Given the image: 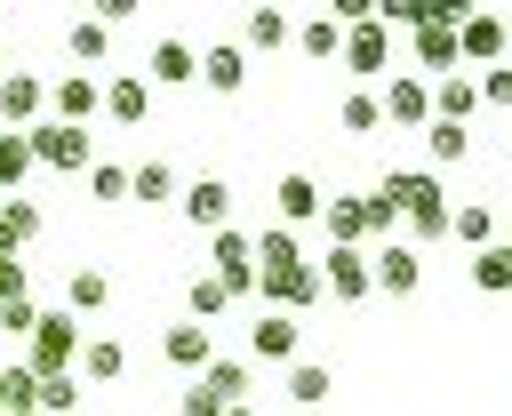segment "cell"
Returning a JSON list of instances; mask_svg holds the SVG:
<instances>
[{
	"mask_svg": "<svg viewBox=\"0 0 512 416\" xmlns=\"http://www.w3.org/2000/svg\"><path fill=\"white\" fill-rule=\"evenodd\" d=\"M256 288H264V304H272V312H288V320H296V312H304V304L320 296V264H288V272H256Z\"/></svg>",
	"mask_w": 512,
	"mask_h": 416,
	"instance_id": "9c48e42d",
	"label": "cell"
},
{
	"mask_svg": "<svg viewBox=\"0 0 512 416\" xmlns=\"http://www.w3.org/2000/svg\"><path fill=\"white\" fill-rule=\"evenodd\" d=\"M240 32H248V48H288V32H296V24H288L280 8H248V16H240Z\"/></svg>",
	"mask_w": 512,
	"mask_h": 416,
	"instance_id": "d6a6232c",
	"label": "cell"
},
{
	"mask_svg": "<svg viewBox=\"0 0 512 416\" xmlns=\"http://www.w3.org/2000/svg\"><path fill=\"white\" fill-rule=\"evenodd\" d=\"M472 112H480V88H472L464 72H448V80H432V120H456V128H464Z\"/></svg>",
	"mask_w": 512,
	"mask_h": 416,
	"instance_id": "4316f807",
	"label": "cell"
},
{
	"mask_svg": "<svg viewBox=\"0 0 512 416\" xmlns=\"http://www.w3.org/2000/svg\"><path fill=\"white\" fill-rule=\"evenodd\" d=\"M72 376H80V384H120V376H128V344H120V336H88L80 360H72Z\"/></svg>",
	"mask_w": 512,
	"mask_h": 416,
	"instance_id": "ac0fdd59",
	"label": "cell"
},
{
	"mask_svg": "<svg viewBox=\"0 0 512 416\" xmlns=\"http://www.w3.org/2000/svg\"><path fill=\"white\" fill-rule=\"evenodd\" d=\"M176 208H184V224H200V232H224V216H232V184H224V176H192Z\"/></svg>",
	"mask_w": 512,
	"mask_h": 416,
	"instance_id": "7c38bea8",
	"label": "cell"
},
{
	"mask_svg": "<svg viewBox=\"0 0 512 416\" xmlns=\"http://www.w3.org/2000/svg\"><path fill=\"white\" fill-rule=\"evenodd\" d=\"M504 48H512V16H504Z\"/></svg>",
	"mask_w": 512,
	"mask_h": 416,
	"instance_id": "bcb514c9",
	"label": "cell"
},
{
	"mask_svg": "<svg viewBox=\"0 0 512 416\" xmlns=\"http://www.w3.org/2000/svg\"><path fill=\"white\" fill-rule=\"evenodd\" d=\"M448 232H456L464 248H488V240H496V216H488L480 200H464V208H448Z\"/></svg>",
	"mask_w": 512,
	"mask_h": 416,
	"instance_id": "e575fe53",
	"label": "cell"
},
{
	"mask_svg": "<svg viewBox=\"0 0 512 416\" xmlns=\"http://www.w3.org/2000/svg\"><path fill=\"white\" fill-rule=\"evenodd\" d=\"M376 112H384L392 128H424V120H432V88H424V72H392L384 96H376Z\"/></svg>",
	"mask_w": 512,
	"mask_h": 416,
	"instance_id": "5b68a950",
	"label": "cell"
},
{
	"mask_svg": "<svg viewBox=\"0 0 512 416\" xmlns=\"http://www.w3.org/2000/svg\"><path fill=\"white\" fill-rule=\"evenodd\" d=\"M40 232H48V208L24 200V192H8V200H0V240H8V248H32Z\"/></svg>",
	"mask_w": 512,
	"mask_h": 416,
	"instance_id": "7402d4cb",
	"label": "cell"
},
{
	"mask_svg": "<svg viewBox=\"0 0 512 416\" xmlns=\"http://www.w3.org/2000/svg\"><path fill=\"white\" fill-rule=\"evenodd\" d=\"M48 104H56L64 128H88V120L104 112V80H96V72H64V80L48 88Z\"/></svg>",
	"mask_w": 512,
	"mask_h": 416,
	"instance_id": "52a82bcc",
	"label": "cell"
},
{
	"mask_svg": "<svg viewBox=\"0 0 512 416\" xmlns=\"http://www.w3.org/2000/svg\"><path fill=\"white\" fill-rule=\"evenodd\" d=\"M88 192H96V200H128V168H120V160H96V168H88Z\"/></svg>",
	"mask_w": 512,
	"mask_h": 416,
	"instance_id": "ab89813d",
	"label": "cell"
},
{
	"mask_svg": "<svg viewBox=\"0 0 512 416\" xmlns=\"http://www.w3.org/2000/svg\"><path fill=\"white\" fill-rule=\"evenodd\" d=\"M176 416H224V400H216V392H208V384L192 376V384L176 392Z\"/></svg>",
	"mask_w": 512,
	"mask_h": 416,
	"instance_id": "7bdbcfd3",
	"label": "cell"
},
{
	"mask_svg": "<svg viewBox=\"0 0 512 416\" xmlns=\"http://www.w3.org/2000/svg\"><path fill=\"white\" fill-rule=\"evenodd\" d=\"M472 288H480V296H504V288H512V248H504V240L472 248Z\"/></svg>",
	"mask_w": 512,
	"mask_h": 416,
	"instance_id": "f546056e",
	"label": "cell"
},
{
	"mask_svg": "<svg viewBox=\"0 0 512 416\" xmlns=\"http://www.w3.org/2000/svg\"><path fill=\"white\" fill-rule=\"evenodd\" d=\"M208 280H224V296H248L256 288V248H248V232H216L208 240Z\"/></svg>",
	"mask_w": 512,
	"mask_h": 416,
	"instance_id": "277c9868",
	"label": "cell"
},
{
	"mask_svg": "<svg viewBox=\"0 0 512 416\" xmlns=\"http://www.w3.org/2000/svg\"><path fill=\"white\" fill-rule=\"evenodd\" d=\"M160 360H168L176 376H200V368L216 360V336H208L200 320H176V328H160Z\"/></svg>",
	"mask_w": 512,
	"mask_h": 416,
	"instance_id": "30bf717a",
	"label": "cell"
},
{
	"mask_svg": "<svg viewBox=\"0 0 512 416\" xmlns=\"http://www.w3.org/2000/svg\"><path fill=\"white\" fill-rule=\"evenodd\" d=\"M0 64H8V48H0Z\"/></svg>",
	"mask_w": 512,
	"mask_h": 416,
	"instance_id": "681fc988",
	"label": "cell"
},
{
	"mask_svg": "<svg viewBox=\"0 0 512 416\" xmlns=\"http://www.w3.org/2000/svg\"><path fill=\"white\" fill-rule=\"evenodd\" d=\"M184 304H192V320L208 328V320H216V312H224L232 296H224V280H208V272H192V280H184Z\"/></svg>",
	"mask_w": 512,
	"mask_h": 416,
	"instance_id": "8d00e7d4",
	"label": "cell"
},
{
	"mask_svg": "<svg viewBox=\"0 0 512 416\" xmlns=\"http://www.w3.org/2000/svg\"><path fill=\"white\" fill-rule=\"evenodd\" d=\"M80 344H88V328H80L64 304H48V312L32 320V336H24V368H32V376H72Z\"/></svg>",
	"mask_w": 512,
	"mask_h": 416,
	"instance_id": "7a4b0ae2",
	"label": "cell"
},
{
	"mask_svg": "<svg viewBox=\"0 0 512 416\" xmlns=\"http://www.w3.org/2000/svg\"><path fill=\"white\" fill-rule=\"evenodd\" d=\"M472 88H480V104H496V112H512V64H488V72H480Z\"/></svg>",
	"mask_w": 512,
	"mask_h": 416,
	"instance_id": "60d3db41",
	"label": "cell"
},
{
	"mask_svg": "<svg viewBox=\"0 0 512 416\" xmlns=\"http://www.w3.org/2000/svg\"><path fill=\"white\" fill-rule=\"evenodd\" d=\"M128 192H136V200H168V192H176V168H168V160H136V168H128Z\"/></svg>",
	"mask_w": 512,
	"mask_h": 416,
	"instance_id": "d590c367",
	"label": "cell"
},
{
	"mask_svg": "<svg viewBox=\"0 0 512 416\" xmlns=\"http://www.w3.org/2000/svg\"><path fill=\"white\" fill-rule=\"evenodd\" d=\"M8 296H24V248L0 240V304H8Z\"/></svg>",
	"mask_w": 512,
	"mask_h": 416,
	"instance_id": "f6af8a7d",
	"label": "cell"
},
{
	"mask_svg": "<svg viewBox=\"0 0 512 416\" xmlns=\"http://www.w3.org/2000/svg\"><path fill=\"white\" fill-rule=\"evenodd\" d=\"M328 392H336V376H328L320 360H296V368H288V384H280V400H288V408H328Z\"/></svg>",
	"mask_w": 512,
	"mask_h": 416,
	"instance_id": "cb8c5ba5",
	"label": "cell"
},
{
	"mask_svg": "<svg viewBox=\"0 0 512 416\" xmlns=\"http://www.w3.org/2000/svg\"><path fill=\"white\" fill-rule=\"evenodd\" d=\"M320 288H328V296H344V304H360V296L376 288V280H368V248H328Z\"/></svg>",
	"mask_w": 512,
	"mask_h": 416,
	"instance_id": "2e32d148",
	"label": "cell"
},
{
	"mask_svg": "<svg viewBox=\"0 0 512 416\" xmlns=\"http://www.w3.org/2000/svg\"><path fill=\"white\" fill-rule=\"evenodd\" d=\"M224 416H256V408H224Z\"/></svg>",
	"mask_w": 512,
	"mask_h": 416,
	"instance_id": "c3c4849f",
	"label": "cell"
},
{
	"mask_svg": "<svg viewBox=\"0 0 512 416\" xmlns=\"http://www.w3.org/2000/svg\"><path fill=\"white\" fill-rule=\"evenodd\" d=\"M8 416H40V408H8Z\"/></svg>",
	"mask_w": 512,
	"mask_h": 416,
	"instance_id": "7dc6e473",
	"label": "cell"
},
{
	"mask_svg": "<svg viewBox=\"0 0 512 416\" xmlns=\"http://www.w3.org/2000/svg\"><path fill=\"white\" fill-rule=\"evenodd\" d=\"M24 144H32V160H40V168H96V136H88V128L32 120V128H24Z\"/></svg>",
	"mask_w": 512,
	"mask_h": 416,
	"instance_id": "3957f363",
	"label": "cell"
},
{
	"mask_svg": "<svg viewBox=\"0 0 512 416\" xmlns=\"http://www.w3.org/2000/svg\"><path fill=\"white\" fill-rule=\"evenodd\" d=\"M104 112H112V120H144V112H152L144 72H112V80H104Z\"/></svg>",
	"mask_w": 512,
	"mask_h": 416,
	"instance_id": "484cf974",
	"label": "cell"
},
{
	"mask_svg": "<svg viewBox=\"0 0 512 416\" xmlns=\"http://www.w3.org/2000/svg\"><path fill=\"white\" fill-rule=\"evenodd\" d=\"M248 248H256V272H288V264H304V248H296V232H288V224H264Z\"/></svg>",
	"mask_w": 512,
	"mask_h": 416,
	"instance_id": "f1b7e54d",
	"label": "cell"
},
{
	"mask_svg": "<svg viewBox=\"0 0 512 416\" xmlns=\"http://www.w3.org/2000/svg\"><path fill=\"white\" fill-rule=\"evenodd\" d=\"M32 408L40 416H80V376H32Z\"/></svg>",
	"mask_w": 512,
	"mask_h": 416,
	"instance_id": "4dcf8cb0",
	"label": "cell"
},
{
	"mask_svg": "<svg viewBox=\"0 0 512 416\" xmlns=\"http://www.w3.org/2000/svg\"><path fill=\"white\" fill-rule=\"evenodd\" d=\"M200 88H208V96H240V88H248V56H240L232 40H208V48H200Z\"/></svg>",
	"mask_w": 512,
	"mask_h": 416,
	"instance_id": "9a60e30c",
	"label": "cell"
},
{
	"mask_svg": "<svg viewBox=\"0 0 512 416\" xmlns=\"http://www.w3.org/2000/svg\"><path fill=\"white\" fill-rule=\"evenodd\" d=\"M320 216H328V248H360V240H368V200H360V192L320 200Z\"/></svg>",
	"mask_w": 512,
	"mask_h": 416,
	"instance_id": "ffe728a7",
	"label": "cell"
},
{
	"mask_svg": "<svg viewBox=\"0 0 512 416\" xmlns=\"http://www.w3.org/2000/svg\"><path fill=\"white\" fill-rule=\"evenodd\" d=\"M296 344H304V320H288V312L248 320V360H296Z\"/></svg>",
	"mask_w": 512,
	"mask_h": 416,
	"instance_id": "4fadbf2b",
	"label": "cell"
},
{
	"mask_svg": "<svg viewBox=\"0 0 512 416\" xmlns=\"http://www.w3.org/2000/svg\"><path fill=\"white\" fill-rule=\"evenodd\" d=\"M408 56H416L424 72L448 80V64H456V24H424V32H408Z\"/></svg>",
	"mask_w": 512,
	"mask_h": 416,
	"instance_id": "d4e9b609",
	"label": "cell"
},
{
	"mask_svg": "<svg viewBox=\"0 0 512 416\" xmlns=\"http://www.w3.org/2000/svg\"><path fill=\"white\" fill-rule=\"evenodd\" d=\"M288 40H296V48H304V56H336V40H344V32H336V24H328V16H304V24H296V32H288Z\"/></svg>",
	"mask_w": 512,
	"mask_h": 416,
	"instance_id": "f35d334b",
	"label": "cell"
},
{
	"mask_svg": "<svg viewBox=\"0 0 512 416\" xmlns=\"http://www.w3.org/2000/svg\"><path fill=\"white\" fill-rule=\"evenodd\" d=\"M144 64H152V72H144V88H192V80H200V48H192V40H176V32H168V40H152V56H144Z\"/></svg>",
	"mask_w": 512,
	"mask_h": 416,
	"instance_id": "8992f818",
	"label": "cell"
},
{
	"mask_svg": "<svg viewBox=\"0 0 512 416\" xmlns=\"http://www.w3.org/2000/svg\"><path fill=\"white\" fill-rule=\"evenodd\" d=\"M336 128H344V136H376V128H384V112H376V96H368V88H352V96L336 104Z\"/></svg>",
	"mask_w": 512,
	"mask_h": 416,
	"instance_id": "836d02e7",
	"label": "cell"
},
{
	"mask_svg": "<svg viewBox=\"0 0 512 416\" xmlns=\"http://www.w3.org/2000/svg\"><path fill=\"white\" fill-rule=\"evenodd\" d=\"M504 248H512V240H504Z\"/></svg>",
	"mask_w": 512,
	"mask_h": 416,
	"instance_id": "f907efd6",
	"label": "cell"
},
{
	"mask_svg": "<svg viewBox=\"0 0 512 416\" xmlns=\"http://www.w3.org/2000/svg\"><path fill=\"white\" fill-rule=\"evenodd\" d=\"M416 136H424V160H432V168H456V160L472 152V136H464L456 120H424Z\"/></svg>",
	"mask_w": 512,
	"mask_h": 416,
	"instance_id": "83f0119b",
	"label": "cell"
},
{
	"mask_svg": "<svg viewBox=\"0 0 512 416\" xmlns=\"http://www.w3.org/2000/svg\"><path fill=\"white\" fill-rule=\"evenodd\" d=\"M200 384H208L224 408H248V392H256V368H248V360H208V368H200Z\"/></svg>",
	"mask_w": 512,
	"mask_h": 416,
	"instance_id": "603a6c76",
	"label": "cell"
},
{
	"mask_svg": "<svg viewBox=\"0 0 512 416\" xmlns=\"http://www.w3.org/2000/svg\"><path fill=\"white\" fill-rule=\"evenodd\" d=\"M40 104H48V80L40 72H0V120L8 128H32Z\"/></svg>",
	"mask_w": 512,
	"mask_h": 416,
	"instance_id": "e0dca14e",
	"label": "cell"
},
{
	"mask_svg": "<svg viewBox=\"0 0 512 416\" xmlns=\"http://www.w3.org/2000/svg\"><path fill=\"white\" fill-rule=\"evenodd\" d=\"M112 304V272L104 264H72L64 272V312H104Z\"/></svg>",
	"mask_w": 512,
	"mask_h": 416,
	"instance_id": "44dd1931",
	"label": "cell"
},
{
	"mask_svg": "<svg viewBox=\"0 0 512 416\" xmlns=\"http://www.w3.org/2000/svg\"><path fill=\"white\" fill-rule=\"evenodd\" d=\"M8 408H32V368L16 360V368H0V416Z\"/></svg>",
	"mask_w": 512,
	"mask_h": 416,
	"instance_id": "b9f144b4",
	"label": "cell"
},
{
	"mask_svg": "<svg viewBox=\"0 0 512 416\" xmlns=\"http://www.w3.org/2000/svg\"><path fill=\"white\" fill-rule=\"evenodd\" d=\"M272 208H280V224L296 232V224H312V216H320V184H312L304 168H288V176L272 184Z\"/></svg>",
	"mask_w": 512,
	"mask_h": 416,
	"instance_id": "d6986e66",
	"label": "cell"
},
{
	"mask_svg": "<svg viewBox=\"0 0 512 416\" xmlns=\"http://www.w3.org/2000/svg\"><path fill=\"white\" fill-rule=\"evenodd\" d=\"M32 320H40L32 296H8V304H0V328H8V336H32Z\"/></svg>",
	"mask_w": 512,
	"mask_h": 416,
	"instance_id": "ee69618b",
	"label": "cell"
},
{
	"mask_svg": "<svg viewBox=\"0 0 512 416\" xmlns=\"http://www.w3.org/2000/svg\"><path fill=\"white\" fill-rule=\"evenodd\" d=\"M64 40H72V56H80V64H104V48H112V24H96V16H80V24L64 32Z\"/></svg>",
	"mask_w": 512,
	"mask_h": 416,
	"instance_id": "74e56055",
	"label": "cell"
},
{
	"mask_svg": "<svg viewBox=\"0 0 512 416\" xmlns=\"http://www.w3.org/2000/svg\"><path fill=\"white\" fill-rule=\"evenodd\" d=\"M504 56V16H456V64H496Z\"/></svg>",
	"mask_w": 512,
	"mask_h": 416,
	"instance_id": "5bb4252c",
	"label": "cell"
},
{
	"mask_svg": "<svg viewBox=\"0 0 512 416\" xmlns=\"http://www.w3.org/2000/svg\"><path fill=\"white\" fill-rule=\"evenodd\" d=\"M24 176H32V144H24V128H0V200H8Z\"/></svg>",
	"mask_w": 512,
	"mask_h": 416,
	"instance_id": "1f68e13d",
	"label": "cell"
},
{
	"mask_svg": "<svg viewBox=\"0 0 512 416\" xmlns=\"http://www.w3.org/2000/svg\"><path fill=\"white\" fill-rule=\"evenodd\" d=\"M368 280H376V288H392V296H416V280H424L416 240H384V248L368 256Z\"/></svg>",
	"mask_w": 512,
	"mask_h": 416,
	"instance_id": "ba28073f",
	"label": "cell"
},
{
	"mask_svg": "<svg viewBox=\"0 0 512 416\" xmlns=\"http://www.w3.org/2000/svg\"><path fill=\"white\" fill-rule=\"evenodd\" d=\"M376 192L400 208V224H408L416 240H440V232H448V200H440V176H432V168H392Z\"/></svg>",
	"mask_w": 512,
	"mask_h": 416,
	"instance_id": "6da1fadb",
	"label": "cell"
},
{
	"mask_svg": "<svg viewBox=\"0 0 512 416\" xmlns=\"http://www.w3.org/2000/svg\"><path fill=\"white\" fill-rule=\"evenodd\" d=\"M336 56H344L352 72H384V64H392V32H384L376 16H360V24H344V40H336Z\"/></svg>",
	"mask_w": 512,
	"mask_h": 416,
	"instance_id": "8fae6325",
	"label": "cell"
}]
</instances>
